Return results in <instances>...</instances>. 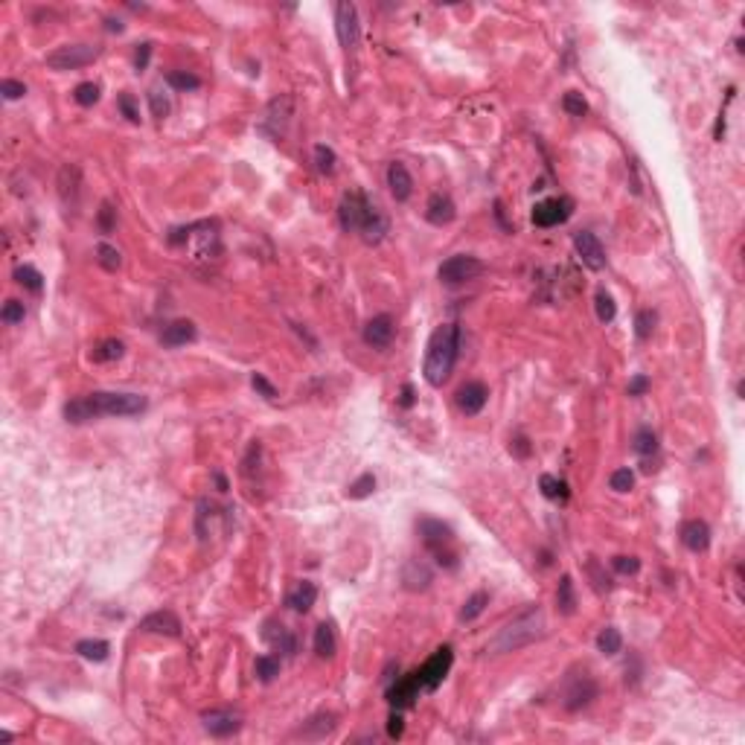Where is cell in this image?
Masks as SVG:
<instances>
[{
	"label": "cell",
	"mask_w": 745,
	"mask_h": 745,
	"mask_svg": "<svg viewBox=\"0 0 745 745\" xmlns=\"http://www.w3.org/2000/svg\"><path fill=\"white\" fill-rule=\"evenodd\" d=\"M611 568H615L617 574H638L640 571V559H635V556H615V559H611Z\"/></svg>",
	"instance_id": "cell-52"
},
{
	"label": "cell",
	"mask_w": 745,
	"mask_h": 745,
	"mask_svg": "<svg viewBox=\"0 0 745 745\" xmlns=\"http://www.w3.org/2000/svg\"><path fill=\"white\" fill-rule=\"evenodd\" d=\"M314 600H318V588H314V583H303L297 585L291 594H289V608H294V611H300V615H306V611L314 606Z\"/></svg>",
	"instance_id": "cell-25"
},
{
	"label": "cell",
	"mask_w": 745,
	"mask_h": 745,
	"mask_svg": "<svg viewBox=\"0 0 745 745\" xmlns=\"http://www.w3.org/2000/svg\"><path fill=\"white\" fill-rule=\"evenodd\" d=\"M256 675H259V682H274V678L279 675V658L274 655H259L256 658V664H254Z\"/></svg>",
	"instance_id": "cell-43"
},
{
	"label": "cell",
	"mask_w": 745,
	"mask_h": 745,
	"mask_svg": "<svg viewBox=\"0 0 745 745\" xmlns=\"http://www.w3.org/2000/svg\"><path fill=\"white\" fill-rule=\"evenodd\" d=\"M99 56V49L91 44H64L47 56V68L49 70H79L91 64Z\"/></svg>",
	"instance_id": "cell-7"
},
{
	"label": "cell",
	"mask_w": 745,
	"mask_h": 745,
	"mask_svg": "<svg viewBox=\"0 0 745 745\" xmlns=\"http://www.w3.org/2000/svg\"><path fill=\"white\" fill-rule=\"evenodd\" d=\"M402 734H405L402 714H396V710H393V714H390V719H387V737H390V739H399Z\"/></svg>",
	"instance_id": "cell-55"
},
{
	"label": "cell",
	"mask_w": 745,
	"mask_h": 745,
	"mask_svg": "<svg viewBox=\"0 0 745 745\" xmlns=\"http://www.w3.org/2000/svg\"><path fill=\"white\" fill-rule=\"evenodd\" d=\"M571 213H574V201L568 195L548 198V201H539L533 207V224L536 227H556L562 222H568Z\"/></svg>",
	"instance_id": "cell-9"
},
{
	"label": "cell",
	"mask_w": 745,
	"mask_h": 745,
	"mask_svg": "<svg viewBox=\"0 0 745 745\" xmlns=\"http://www.w3.org/2000/svg\"><path fill=\"white\" fill-rule=\"evenodd\" d=\"M402 583L408 591H425L431 585V571H428V565H422L420 559H410L402 571Z\"/></svg>",
	"instance_id": "cell-24"
},
{
	"label": "cell",
	"mask_w": 745,
	"mask_h": 745,
	"mask_svg": "<svg viewBox=\"0 0 745 745\" xmlns=\"http://www.w3.org/2000/svg\"><path fill=\"white\" fill-rule=\"evenodd\" d=\"M489 399V390L484 382H466L460 390H457V408L466 413V417H475V413H481L484 405Z\"/></svg>",
	"instance_id": "cell-18"
},
{
	"label": "cell",
	"mask_w": 745,
	"mask_h": 745,
	"mask_svg": "<svg viewBox=\"0 0 745 745\" xmlns=\"http://www.w3.org/2000/svg\"><path fill=\"white\" fill-rule=\"evenodd\" d=\"M393 335H396V323H393L390 314H376V318L367 321V326H364V332H361L364 344L373 346V350H385V346H390Z\"/></svg>",
	"instance_id": "cell-15"
},
{
	"label": "cell",
	"mask_w": 745,
	"mask_h": 745,
	"mask_svg": "<svg viewBox=\"0 0 745 745\" xmlns=\"http://www.w3.org/2000/svg\"><path fill=\"white\" fill-rule=\"evenodd\" d=\"M608 486L615 489V492H629V489L635 486V475H632V469H617V472H611Z\"/></svg>",
	"instance_id": "cell-48"
},
{
	"label": "cell",
	"mask_w": 745,
	"mask_h": 745,
	"mask_svg": "<svg viewBox=\"0 0 745 745\" xmlns=\"http://www.w3.org/2000/svg\"><path fill=\"white\" fill-rule=\"evenodd\" d=\"M574 251H576L579 262H583L585 268H591V271H603L606 268V251H603L600 239L594 236L591 230H579V233H574Z\"/></svg>",
	"instance_id": "cell-11"
},
{
	"label": "cell",
	"mask_w": 745,
	"mask_h": 745,
	"mask_svg": "<svg viewBox=\"0 0 745 745\" xmlns=\"http://www.w3.org/2000/svg\"><path fill=\"white\" fill-rule=\"evenodd\" d=\"M73 99H76L79 105L91 108L96 99H99V85H93V82H82V85H76V91H73Z\"/></svg>",
	"instance_id": "cell-46"
},
{
	"label": "cell",
	"mask_w": 745,
	"mask_h": 745,
	"mask_svg": "<svg viewBox=\"0 0 745 745\" xmlns=\"http://www.w3.org/2000/svg\"><path fill=\"white\" fill-rule=\"evenodd\" d=\"M15 279H18V283L24 289H29V291H41L44 289V277H41L38 268H32V265H18V268H15Z\"/></svg>",
	"instance_id": "cell-38"
},
{
	"label": "cell",
	"mask_w": 745,
	"mask_h": 745,
	"mask_svg": "<svg viewBox=\"0 0 745 745\" xmlns=\"http://www.w3.org/2000/svg\"><path fill=\"white\" fill-rule=\"evenodd\" d=\"M96 224H99L102 233H111L114 230V224H117V210H114L111 201H102V207H99V213H96Z\"/></svg>",
	"instance_id": "cell-47"
},
{
	"label": "cell",
	"mask_w": 745,
	"mask_h": 745,
	"mask_svg": "<svg viewBox=\"0 0 745 745\" xmlns=\"http://www.w3.org/2000/svg\"><path fill=\"white\" fill-rule=\"evenodd\" d=\"M294 117V96L289 93H279L268 102V111H265V120L259 125V131H265L268 137L279 140L289 131V123Z\"/></svg>",
	"instance_id": "cell-8"
},
{
	"label": "cell",
	"mask_w": 745,
	"mask_h": 745,
	"mask_svg": "<svg viewBox=\"0 0 745 745\" xmlns=\"http://www.w3.org/2000/svg\"><path fill=\"white\" fill-rule=\"evenodd\" d=\"M338 650V643H335V629L332 623H321L318 629H314V652H318V658H332Z\"/></svg>",
	"instance_id": "cell-27"
},
{
	"label": "cell",
	"mask_w": 745,
	"mask_h": 745,
	"mask_svg": "<svg viewBox=\"0 0 745 745\" xmlns=\"http://www.w3.org/2000/svg\"><path fill=\"white\" fill-rule=\"evenodd\" d=\"M195 341V323L192 321H172L163 326V332H160V344L163 346H184Z\"/></svg>",
	"instance_id": "cell-23"
},
{
	"label": "cell",
	"mask_w": 745,
	"mask_h": 745,
	"mask_svg": "<svg viewBox=\"0 0 745 745\" xmlns=\"http://www.w3.org/2000/svg\"><path fill=\"white\" fill-rule=\"evenodd\" d=\"M420 670L417 673H408L402 678H396V682L387 687V702L393 705V710H402V707H410L420 696Z\"/></svg>",
	"instance_id": "cell-13"
},
{
	"label": "cell",
	"mask_w": 745,
	"mask_h": 745,
	"mask_svg": "<svg viewBox=\"0 0 745 745\" xmlns=\"http://www.w3.org/2000/svg\"><path fill=\"white\" fill-rule=\"evenodd\" d=\"M486 606H489V594H486V591H475L472 597H469L466 603H463V608H460V620H463V623L475 620Z\"/></svg>",
	"instance_id": "cell-34"
},
{
	"label": "cell",
	"mask_w": 745,
	"mask_h": 745,
	"mask_svg": "<svg viewBox=\"0 0 745 745\" xmlns=\"http://www.w3.org/2000/svg\"><path fill=\"white\" fill-rule=\"evenodd\" d=\"M335 26H338V41L344 49H355L361 29H358V9L353 3H338L335 6Z\"/></svg>",
	"instance_id": "cell-12"
},
{
	"label": "cell",
	"mask_w": 745,
	"mask_h": 745,
	"mask_svg": "<svg viewBox=\"0 0 745 745\" xmlns=\"http://www.w3.org/2000/svg\"><path fill=\"white\" fill-rule=\"evenodd\" d=\"M338 222L346 233H361L367 245H378L387 233V219L378 213L364 192H346L338 204Z\"/></svg>",
	"instance_id": "cell-2"
},
{
	"label": "cell",
	"mask_w": 745,
	"mask_h": 745,
	"mask_svg": "<svg viewBox=\"0 0 745 745\" xmlns=\"http://www.w3.org/2000/svg\"><path fill=\"white\" fill-rule=\"evenodd\" d=\"M332 728H335V716L332 714H318L300 728V737L303 739H323L326 734H332Z\"/></svg>",
	"instance_id": "cell-28"
},
{
	"label": "cell",
	"mask_w": 745,
	"mask_h": 745,
	"mask_svg": "<svg viewBox=\"0 0 745 745\" xmlns=\"http://www.w3.org/2000/svg\"><path fill=\"white\" fill-rule=\"evenodd\" d=\"M387 187L393 192L396 201H408L410 192H413V178L408 172V167L402 160H393L390 167H387Z\"/></svg>",
	"instance_id": "cell-21"
},
{
	"label": "cell",
	"mask_w": 745,
	"mask_h": 745,
	"mask_svg": "<svg viewBox=\"0 0 745 745\" xmlns=\"http://www.w3.org/2000/svg\"><path fill=\"white\" fill-rule=\"evenodd\" d=\"M146 396L140 393H105V390H96V393H88L82 396V399H73L64 405V420L79 425V422H88V420H96V417H135V413H143L146 410Z\"/></svg>",
	"instance_id": "cell-1"
},
{
	"label": "cell",
	"mask_w": 745,
	"mask_h": 745,
	"mask_svg": "<svg viewBox=\"0 0 745 745\" xmlns=\"http://www.w3.org/2000/svg\"><path fill=\"white\" fill-rule=\"evenodd\" d=\"M376 489V477L373 472H364L358 481H353L350 486H346V498H353V501H361V498H367V495H373Z\"/></svg>",
	"instance_id": "cell-40"
},
{
	"label": "cell",
	"mask_w": 745,
	"mask_h": 745,
	"mask_svg": "<svg viewBox=\"0 0 745 745\" xmlns=\"http://www.w3.org/2000/svg\"><path fill=\"white\" fill-rule=\"evenodd\" d=\"M594 696H597V682L588 675V673H579L574 675L568 687H565V707L568 710H579V707H585Z\"/></svg>",
	"instance_id": "cell-16"
},
{
	"label": "cell",
	"mask_w": 745,
	"mask_h": 745,
	"mask_svg": "<svg viewBox=\"0 0 745 745\" xmlns=\"http://www.w3.org/2000/svg\"><path fill=\"white\" fill-rule=\"evenodd\" d=\"M588 574L594 579V588L597 591H611V579L606 574H600V565H597V559H588Z\"/></svg>",
	"instance_id": "cell-54"
},
{
	"label": "cell",
	"mask_w": 745,
	"mask_h": 745,
	"mask_svg": "<svg viewBox=\"0 0 745 745\" xmlns=\"http://www.w3.org/2000/svg\"><path fill=\"white\" fill-rule=\"evenodd\" d=\"M650 390V378L647 376H635L632 382H629V396H643Z\"/></svg>",
	"instance_id": "cell-57"
},
{
	"label": "cell",
	"mask_w": 745,
	"mask_h": 745,
	"mask_svg": "<svg viewBox=\"0 0 745 745\" xmlns=\"http://www.w3.org/2000/svg\"><path fill=\"white\" fill-rule=\"evenodd\" d=\"M597 650H600L603 655H617V652L623 650V635L617 632L615 626H606L603 632L597 635Z\"/></svg>",
	"instance_id": "cell-32"
},
{
	"label": "cell",
	"mask_w": 745,
	"mask_h": 745,
	"mask_svg": "<svg viewBox=\"0 0 745 745\" xmlns=\"http://www.w3.org/2000/svg\"><path fill=\"white\" fill-rule=\"evenodd\" d=\"M140 629L143 632H152V635H169V638H178L181 635V620L175 611L169 608H160V611H152V615H146L140 620Z\"/></svg>",
	"instance_id": "cell-17"
},
{
	"label": "cell",
	"mask_w": 745,
	"mask_h": 745,
	"mask_svg": "<svg viewBox=\"0 0 745 745\" xmlns=\"http://www.w3.org/2000/svg\"><path fill=\"white\" fill-rule=\"evenodd\" d=\"M509 452L516 454V457H521V460L530 457V440L527 437H516V440L509 443Z\"/></svg>",
	"instance_id": "cell-58"
},
{
	"label": "cell",
	"mask_w": 745,
	"mask_h": 745,
	"mask_svg": "<svg viewBox=\"0 0 745 745\" xmlns=\"http://www.w3.org/2000/svg\"><path fill=\"white\" fill-rule=\"evenodd\" d=\"M262 640L268 643V647L279 655H294L297 652V640L294 635L289 632V629L283 623H277V620H265V629H262Z\"/></svg>",
	"instance_id": "cell-19"
},
{
	"label": "cell",
	"mask_w": 745,
	"mask_h": 745,
	"mask_svg": "<svg viewBox=\"0 0 745 745\" xmlns=\"http://www.w3.org/2000/svg\"><path fill=\"white\" fill-rule=\"evenodd\" d=\"M655 312L652 309H640L638 312V318H635V335H638V341H650L652 338V332H655Z\"/></svg>",
	"instance_id": "cell-41"
},
{
	"label": "cell",
	"mask_w": 745,
	"mask_h": 745,
	"mask_svg": "<svg viewBox=\"0 0 745 745\" xmlns=\"http://www.w3.org/2000/svg\"><path fill=\"white\" fill-rule=\"evenodd\" d=\"M460 355V326L457 323H443L437 326L431 338H428V353H425V382L431 387H443L449 382V376Z\"/></svg>",
	"instance_id": "cell-3"
},
{
	"label": "cell",
	"mask_w": 745,
	"mask_h": 745,
	"mask_svg": "<svg viewBox=\"0 0 745 745\" xmlns=\"http://www.w3.org/2000/svg\"><path fill=\"white\" fill-rule=\"evenodd\" d=\"M632 449H635L640 457H652V454L658 452V437H655L652 428H638Z\"/></svg>",
	"instance_id": "cell-36"
},
{
	"label": "cell",
	"mask_w": 745,
	"mask_h": 745,
	"mask_svg": "<svg viewBox=\"0 0 745 745\" xmlns=\"http://www.w3.org/2000/svg\"><path fill=\"white\" fill-rule=\"evenodd\" d=\"M105 29H108V32H123V24H120L117 18H108V21H105Z\"/></svg>",
	"instance_id": "cell-60"
},
{
	"label": "cell",
	"mask_w": 745,
	"mask_h": 745,
	"mask_svg": "<svg viewBox=\"0 0 745 745\" xmlns=\"http://www.w3.org/2000/svg\"><path fill=\"white\" fill-rule=\"evenodd\" d=\"M123 353H125V344L123 341H117V338H108V341H102L93 350V361L96 364H105V361H117V358H123Z\"/></svg>",
	"instance_id": "cell-31"
},
{
	"label": "cell",
	"mask_w": 745,
	"mask_h": 745,
	"mask_svg": "<svg viewBox=\"0 0 745 745\" xmlns=\"http://www.w3.org/2000/svg\"><path fill=\"white\" fill-rule=\"evenodd\" d=\"M544 611L539 606L521 611L519 617H512L509 623H504L498 632H495L486 643L489 655H507V652H519L524 647H530L533 640H539L544 635Z\"/></svg>",
	"instance_id": "cell-4"
},
{
	"label": "cell",
	"mask_w": 745,
	"mask_h": 745,
	"mask_svg": "<svg viewBox=\"0 0 745 745\" xmlns=\"http://www.w3.org/2000/svg\"><path fill=\"white\" fill-rule=\"evenodd\" d=\"M562 108H565L571 117H585L588 114V102L583 99V93H576V91H568L562 96Z\"/></svg>",
	"instance_id": "cell-44"
},
{
	"label": "cell",
	"mask_w": 745,
	"mask_h": 745,
	"mask_svg": "<svg viewBox=\"0 0 745 745\" xmlns=\"http://www.w3.org/2000/svg\"><path fill=\"white\" fill-rule=\"evenodd\" d=\"M0 93H3V99H21L26 93V85L18 79H3L0 82Z\"/></svg>",
	"instance_id": "cell-50"
},
{
	"label": "cell",
	"mask_w": 745,
	"mask_h": 745,
	"mask_svg": "<svg viewBox=\"0 0 745 745\" xmlns=\"http://www.w3.org/2000/svg\"><path fill=\"white\" fill-rule=\"evenodd\" d=\"M481 274H484V262L472 254H454V256L445 259L437 271L440 283H445V286H463Z\"/></svg>",
	"instance_id": "cell-6"
},
{
	"label": "cell",
	"mask_w": 745,
	"mask_h": 745,
	"mask_svg": "<svg viewBox=\"0 0 745 745\" xmlns=\"http://www.w3.org/2000/svg\"><path fill=\"white\" fill-rule=\"evenodd\" d=\"M213 477H216V484H219V489H222V492H227V477H224L222 472H216V475H213Z\"/></svg>",
	"instance_id": "cell-61"
},
{
	"label": "cell",
	"mask_w": 745,
	"mask_h": 745,
	"mask_svg": "<svg viewBox=\"0 0 745 745\" xmlns=\"http://www.w3.org/2000/svg\"><path fill=\"white\" fill-rule=\"evenodd\" d=\"M594 309H597V318L600 323H611L615 321V314H617V303H615V297H611L608 291H597L594 294Z\"/></svg>",
	"instance_id": "cell-35"
},
{
	"label": "cell",
	"mask_w": 745,
	"mask_h": 745,
	"mask_svg": "<svg viewBox=\"0 0 745 745\" xmlns=\"http://www.w3.org/2000/svg\"><path fill=\"white\" fill-rule=\"evenodd\" d=\"M167 82H169V88H175V91H195V88H201V79H198L195 73H187V70L167 73Z\"/></svg>",
	"instance_id": "cell-42"
},
{
	"label": "cell",
	"mask_w": 745,
	"mask_h": 745,
	"mask_svg": "<svg viewBox=\"0 0 745 745\" xmlns=\"http://www.w3.org/2000/svg\"><path fill=\"white\" fill-rule=\"evenodd\" d=\"M452 664H454V652H452V647H440V650H437V652L420 667V682H422V687H425V690H437V687L443 684V678L449 675Z\"/></svg>",
	"instance_id": "cell-10"
},
{
	"label": "cell",
	"mask_w": 745,
	"mask_h": 745,
	"mask_svg": "<svg viewBox=\"0 0 745 745\" xmlns=\"http://www.w3.org/2000/svg\"><path fill=\"white\" fill-rule=\"evenodd\" d=\"M24 318H26L24 303H21V300H6L3 312H0V321L9 323V326H15V323H24Z\"/></svg>",
	"instance_id": "cell-45"
},
{
	"label": "cell",
	"mask_w": 745,
	"mask_h": 745,
	"mask_svg": "<svg viewBox=\"0 0 745 745\" xmlns=\"http://www.w3.org/2000/svg\"><path fill=\"white\" fill-rule=\"evenodd\" d=\"M399 405H402V408H410V405H413V387H410V385H405V387H402Z\"/></svg>",
	"instance_id": "cell-59"
},
{
	"label": "cell",
	"mask_w": 745,
	"mask_h": 745,
	"mask_svg": "<svg viewBox=\"0 0 745 745\" xmlns=\"http://www.w3.org/2000/svg\"><path fill=\"white\" fill-rule=\"evenodd\" d=\"M335 163H338V155H335L326 143H318V146H314V167H318L321 175H332V172H335Z\"/></svg>",
	"instance_id": "cell-39"
},
{
	"label": "cell",
	"mask_w": 745,
	"mask_h": 745,
	"mask_svg": "<svg viewBox=\"0 0 745 745\" xmlns=\"http://www.w3.org/2000/svg\"><path fill=\"white\" fill-rule=\"evenodd\" d=\"M201 722H204V731L210 737H219V739L233 737L242 728V716L233 714V710H207L201 716Z\"/></svg>",
	"instance_id": "cell-14"
},
{
	"label": "cell",
	"mask_w": 745,
	"mask_h": 745,
	"mask_svg": "<svg viewBox=\"0 0 745 745\" xmlns=\"http://www.w3.org/2000/svg\"><path fill=\"white\" fill-rule=\"evenodd\" d=\"M682 542H684V548L693 551V553H702L707 551V544H710V527L702 521V519H690L682 524Z\"/></svg>",
	"instance_id": "cell-22"
},
{
	"label": "cell",
	"mask_w": 745,
	"mask_h": 745,
	"mask_svg": "<svg viewBox=\"0 0 745 745\" xmlns=\"http://www.w3.org/2000/svg\"><path fill=\"white\" fill-rule=\"evenodd\" d=\"M76 652L82 658H88V661H105L111 647H108V640H79L76 643Z\"/></svg>",
	"instance_id": "cell-37"
},
{
	"label": "cell",
	"mask_w": 745,
	"mask_h": 745,
	"mask_svg": "<svg viewBox=\"0 0 745 745\" xmlns=\"http://www.w3.org/2000/svg\"><path fill=\"white\" fill-rule=\"evenodd\" d=\"M148 105H152V114H155L158 120L169 117V99L163 96L160 91H148Z\"/></svg>",
	"instance_id": "cell-49"
},
{
	"label": "cell",
	"mask_w": 745,
	"mask_h": 745,
	"mask_svg": "<svg viewBox=\"0 0 745 745\" xmlns=\"http://www.w3.org/2000/svg\"><path fill=\"white\" fill-rule=\"evenodd\" d=\"M117 105H120V111L125 114V120H128V123H140V111H137V105H135V99H131V93H120V96H117Z\"/></svg>",
	"instance_id": "cell-51"
},
{
	"label": "cell",
	"mask_w": 745,
	"mask_h": 745,
	"mask_svg": "<svg viewBox=\"0 0 745 745\" xmlns=\"http://www.w3.org/2000/svg\"><path fill=\"white\" fill-rule=\"evenodd\" d=\"M59 192L68 207H76L79 201V167H64L59 175Z\"/></svg>",
	"instance_id": "cell-26"
},
{
	"label": "cell",
	"mask_w": 745,
	"mask_h": 745,
	"mask_svg": "<svg viewBox=\"0 0 745 745\" xmlns=\"http://www.w3.org/2000/svg\"><path fill=\"white\" fill-rule=\"evenodd\" d=\"M454 216H457V207H454V201H452L449 195L434 192L431 198H428V204H425V219L431 222V224H437V227L452 224Z\"/></svg>",
	"instance_id": "cell-20"
},
{
	"label": "cell",
	"mask_w": 745,
	"mask_h": 745,
	"mask_svg": "<svg viewBox=\"0 0 745 745\" xmlns=\"http://www.w3.org/2000/svg\"><path fill=\"white\" fill-rule=\"evenodd\" d=\"M148 59H152V44H140L135 49V68L137 70H146L148 68Z\"/></svg>",
	"instance_id": "cell-56"
},
{
	"label": "cell",
	"mask_w": 745,
	"mask_h": 745,
	"mask_svg": "<svg viewBox=\"0 0 745 745\" xmlns=\"http://www.w3.org/2000/svg\"><path fill=\"white\" fill-rule=\"evenodd\" d=\"M539 486H542V495L551 501H568V484L559 481L553 475H542L539 477Z\"/></svg>",
	"instance_id": "cell-30"
},
{
	"label": "cell",
	"mask_w": 745,
	"mask_h": 745,
	"mask_svg": "<svg viewBox=\"0 0 745 745\" xmlns=\"http://www.w3.org/2000/svg\"><path fill=\"white\" fill-rule=\"evenodd\" d=\"M556 606L562 615H574L576 611V594H574V579L565 574L559 579V588H556Z\"/></svg>",
	"instance_id": "cell-29"
},
{
	"label": "cell",
	"mask_w": 745,
	"mask_h": 745,
	"mask_svg": "<svg viewBox=\"0 0 745 745\" xmlns=\"http://www.w3.org/2000/svg\"><path fill=\"white\" fill-rule=\"evenodd\" d=\"M417 530H420L422 544L428 548V553L437 559V565L454 571L457 562H460L457 551H454V530L445 521H440V519H420Z\"/></svg>",
	"instance_id": "cell-5"
},
{
	"label": "cell",
	"mask_w": 745,
	"mask_h": 745,
	"mask_svg": "<svg viewBox=\"0 0 745 745\" xmlns=\"http://www.w3.org/2000/svg\"><path fill=\"white\" fill-rule=\"evenodd\" d=\"M251 385H254V390H256L259 396H265V399H277V387H274L262 373H254V376H251Z\"/></svg>",
	"instance_id": "cell-53"
},
{
	"label": "cell",
	"mask_w": 745,
	"mask_h": 745,
	"mask_svg": "<svg viewBox=\"0 0 745 745\" xmlns=\"http://www.w3.org/2000/svg\"><path fill=\"white\" fill-rule=\"evenodd\" d=\"M96 262L102 265L105 271H120V265H123V256H120V251L114 245H108V242H99L96 245Z\"/></svg>",
	"instance_id": "cell-33"
}]
</instances>
